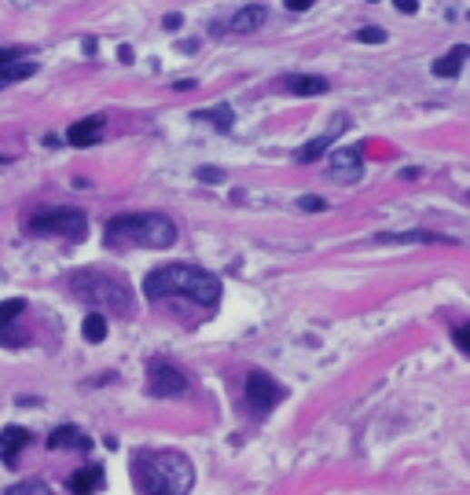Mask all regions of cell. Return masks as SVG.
I'll return each mask as SVG.
<instances>
[{"instance_id": "obj_15", "label": "cell", "mask_w": 470, "mask_h": 495, "mask_svg": "<svg viewBox=\"0 0 470 495\" xmlns=\"http://www.w3.org/2000/svg\"><path fill=\"white\" fill-rule=\"evenodd\" d=\"M470 59V48L466 45H459V48H452L448 55H441L437 63H434V77H455L459 70H463V63Z\"/></svg>"}, {"instance_id": "obj_13", "label": "cell", "mask_w": 470, "mask_h": 495, "mask_svg": "<svg viewBox=\"0 0 470 495\" xmlns=\"http://www.w3.org/2000/svg\"><path fill=\"white\" fill-rule=\"evenodd\" d=\"M100 133H104V118H88V122H77V125H70L66 140H70L74 147H92V144L100 140Z\"/></svg>"}, {"instance_id": "obj_6", "label": "cell", "mask_w": 470, "mask_h": 495, "mask_svg": "<svg viewBox=\"0 0 470 495\" xmlns=\"http://www.w3.org/2000/svg\"><path fill=\"white\" fill-rule=\"evenodd\" d=\"M246 401L254 411H272L279 401H284V389H279L265 371H250L246 378Z\"/></svg>"}, {"instance_id": "obj_5", "label": "cell", "mask_w": 470, "mask_h": 495, "mask_svg": "<svg viewBox=\"0 0 470 495\" xmlns=\"http://www.w3.org/2000/svg\"><path fill=\"white\" fill-rule=\"evenodd\" d=\"M26 232L30 235H63V239H85L88 232V221L81 210H45L37 217L26 221Z\"/></svg>"}, {"instance_id": "obj_27", "label": "cell", "mask_w": 470, "mask_h": 495, "mask_svg": "<svg viewBox=\"0 0 470 495\" xmlns=\"http://www.w3.org/2000/svg\"><path fill=\"white\" fill-rule=\"evenodd\" d=\"M394 8L405 12V15H415L419 12V0H394Z\"/></svg>"}, {"instance_id": "obj_23", "label": "cell", "mask_w": 470, "mask_h": 495, "mask_svg": "<svg viewBox=\"0 0 470 495\" xmlns=\"http://www.w3.org/2000/svg\"><path fill=\"white\" fill-rule=\"evenodd\" d=\"M52 488H45L41 480H34V484H15V488H8V495H48Z\"/></svg>"}, {"instance_id": "obj_21", "label": "cell", "mask_w": 470, "mask_h": 495, "mask_svg": "<svg viewBox=\"0 0 470 495\" xmlns=\"http://www.w3.org/2000/svg\"><path fill=\"white\" fill-rule=\"evenodd\" d=\"M331 144H335V136H331V133H324V136H316L313 144H305V147H302L295 158H298V162H316V158H320V154H324Z\"/></svg>"}, {"instance_id": "obj_19", "label": "cell", "mask_w": 470, "mask_h": 495, "mask_svg": "<svg viewBox=\"0 0 470 495\" xmlns=\"http://www.w3.org/2000/svg\"><path fill=\"white\" fill-rule=\"evenodd\" d=\"M81 334H85V342L100 345V342L107 338V320H104L100 312H88V316H85V323H81Z\"/></svg>"}, {"instance_id": "obj_1", "label": "cell", "mask_w": 470, "mask_h": 495, "mask_svg": "<svg viewBox=\"0 0 470 495\" xmlns=\"http://www.w3.org/2000/svg\"><path fill=\"white\" fill-rule=\"evenodd\" d=\"M144 293L151 302L180 293V297H192V302L203 305V309H214L221 302V279L203 272V268H192V264H165V268H155L144 279Z\"/></svg>"}, {"instance_id": "obj_20", "label": "cell", "mask_w": 470, "mask_h": 495, "mask_svg": "<svg viewBox=\"0 0 470 495\" xmlns=\"http://www.w3.org/2000/svg\"><path fill=\"white\" fill-rule=\"evenodd\" d=\"M195 118H199V122H210V125H217L221 133H228V129H232V122H235L232 107H214V111H199Z\"/></svg>"}, {"instance_id": "obj_10", "label": "cell", "mask_w": 470, "mask_h": 495, "mask_svg": "<svg viewBox=\"0 0 470 495\" xmlns=\"http://www.w3.org/2000/svg\"><path fill=\"white\" fill-rule=\"evenodd\" d=\"M30 444V430L23 426H8V430H0V459H5L8 466L19 462V451Z\"/></svg>"}, {"instance_id": "obj_16", "label": "cell", "mask_w": 470, "mask_h": 495, "mask_svg": "<svg viewBox=\"0 0 470 495\" xmlns=\"http://www.w3.org/2000/svg\"><path fill=\"white\" fill-rule=\"evenodd\" d=\"M48 448H74V451H88V448H92V441H88L81 430L63 426V430H55V433L48 437Z\"/></svg>"}, {"instance_id": "obj_18", "label": "cell", "mask_w": 470, "mask_h": 495, "mask_svg": "<svg viewBox=\"0 0 470 495\" xmlns=\"http://www.w3.org/2000/svg\"><path fill=\"white\" fill-rule=\"evenodd\" d=\"M34 74H37L34 63H0V88H8L23 77H34Z\"/></svg>"}, {"instance_id": "obj_4", "label": "cell", "mask_w": 470, "mask_h": 495, "mask_svg": "<svg viewBox=\"0 0 470 495\" xmlns=\"http://www.w3.org/2000/svg\"><path fill=\"white\" fill-rule=\"evenodd\" d=\"M74 293L88 305H100V309H115V312H129V290L111 279V275H100V272H81L74 275Z\"/></svg>"}, {"instance_id": "obj_8", "label": "cell", "mask_w": 470, "mask_h": 495, "mask_svg": "<svg viewBox=\"0 0 470 495\" xmlns=\"http://www.w3.org/2000/svg\"><path fill=\"white\" fill-rule=\"evenodd\" d=\"M327 173H331V180H338V183H356V180H360V173H364V158H360V151H353V147L335 151V154H331V162H327Z\"/></svg>"}, {"instance_id": "obj_2", "label": "cell", "mask_w": 470, "mask_h": 495, "mask_svg": "<svg viewBox=\"0 0 470 495\" xmlns=\"http://www.w3.org/2000/svg\"><path fill=\"white\" fill-rule=\"evenodd\" d=\"M136 488L147 495H187L195 484V470L180 451H158V455H136L133 462Z\"/></svg>"}, {"instance_id": "obj_14", "label": "cell", "mask_w": 470, "mask_h": 495, "mask_svg": "<svg viewBox=\"0 0 470 495\" xmlns=\"http://www.w3.org/2000/svg\"><path fill=\"white\" fill-rule=\"evenodd\" d=\"M100 488H104V470H100V466H85V470H77V473L70 477V491H77V495L100 491Z\"/></svg>"}, {"instance_id": "obj_12", "label": "cell", "mask_w": 470, "mask_h": 495, "mask_svg": "<svg viewBox=\"0 0 470 495\" xmlns=\"http://www.w3.org/2000/svg\"><path fill=\"white\" fill-rule=\"evenodd\" d=\"M375 243H394V246H434V243H452V239L434 235V232H383V235H375Z\"/></svg>"}, {"instance_id": "obj_24", "label": "cell", "mask_w": 470, "mask_h": 495, "mask_svg": "<svg viewBox=\"0 0 470 495\" xmlns=\"http://www.w3.org/2000/svg\"><path fill=\"white\" fill-rule=\"evenodd\" d=\"M452 342H455V349H459V352H466V356H470V323H463V327H455V334H452Z\"/></svg>"}, {"instance_id": "obj_7", "label": "cell", "mask_w": 470, "mask_h": 495, "mask_svg": "<svg viewBox=\"0 0 470 495\" xmlns=\"http://www.w3.org/2000/svg\"><path fill=\"white\" fill-rule=\"evenodd\" d=\"M147 392L158 396V401H169V396L187 392V378L176 367H169V363H155L147 371Z\"/></svg>"}, {"instance_id": "obj_17", "label": "cell", "mask_w": 470, "mask_h": 495, "mask_svg": "<svg viewBox=\"0 0 470 495\" xmlns=\"http://www.w3.org/2000/svg\"><path fill=\"white\" fill-rule=\"evenodd\" d=\"M284 88H287V92H295V95H320V92H327L331 84H327V77L302 74V77H287V81H284Z\"/></svg>"}, {"instance_id": "obj_3", "label": "cell", "mask_w": 470, "mask_h": 495, "mask_svg": "<svg viewBox=\"0 0 470 495\" xmlns=\"http://www.w3.org/2000/svg\"><path fill=\"white\" fill-rule=\"evenodd\" d=\"M176 243V224L162 213H136V217H115L107 224V246H151L165 250Z\"/></svg>"}, {"instance_id": "obj_25", "label": "cell", "mask_w": 470, "mask_h": 495, "mask_svg": "<svg viewBox=\"0 0 470 495\" xmlns=\"http://www.w3.org/2000/svg\"><path fill=\"white\" fill-rule=\"evenodd\" d=\"M298 206H302L305 213H320V210H324V198H316V194H305V198H298Z\"/></svg>"}, {"instance_id": "obj_28", "label": "cell", "mask_w": 470, "mask_h": 495, "mask_svg": "<svg viewBox=\"0 0 470 495\" xmlns=\"http://www.w3.org/2000/svg\"><path fill=\"white\" fill-rule=\"evenodd\" d=\"M180 23H184V15H180V12H169V15L162 19V26H165V30H180Z\"/></svg>"}, {"instance_id": "obj_26", "label": "cell", "mask_w": 470, "mask_h": 495, "mask_svg": "<svg viewBox=\"0 0 470 495\" xmlns=\"http://www.w3.org/2000/svg\"><path fill=\"white\" fill-rule=\"evenodd\" d=\"M199 180H203V183H221L225 173H221V169H199Z\"/></svg>"}, {"instance_id": "obj_30", "label": "cell", "mask_w": 470, "mask_h": 495, "mask_svg": "<svg viewBox=\"0 0 470 495\" xmlns=\"http://www.w3.org/2000/svg\"><path fill=\"white\" fill-rule=\"evenodd\" d=\"M313 0H287V12H309Z\"/></svg>"}, {"instance_id": "obj_9", "label": "cell", "mask_w": 470, "mask_h": 495, "mask_svg": "<svg viewBox=\"0 0 470 495\" xmlns=\"http://www.w3.org/2000/svg\"><path fill=\"white\" fill-rule=\"evenodd\" d=\"M265 19H268V12L261 8V5H246V8H239L225 26H217V30H225V34H254V30H261L265 26Z\"/></svg>"}, {"instance_id": "obj_31", "label": "cell", "mask_w": 470, "mask_h": 495, "mask_svg": "<svg viewBox=\"0 0 470 495\" xmlns=\"http://www.w3.org/2000/svg\"><path fill=\"white\" fill-rule=\"evenodd\" d=\"M118 59H122V63H133V48H129V45H122V48H118Z\"/></svg>"}, {"instance_id": "obj_29", "label": "cell", "mask_w": 470, "mask_h": 495, "mask_svg": "<svg viewBox=\"0 0 470 495\" xmlns=\"http://www.w3.org/2000/svg\"><path fill=\"white\" fill-rule=\"evenodd\" d=\"M23 55V48H0V63H15Z\"/></svg>"}, {"instance_id": "obj_11", "label": "cell", "mask_w": 470, "mask_h": 495, "mask_svg": "<svg viewBox=\"0 0 470 495\" xmlns=\"http://www.w3.org/2000/svg\"><path fill=\"white\" fill-rule=\"evenodd\" d=\"M23 302H19V297H12V302H0V342H5V345H23V334H15L12 331V323L23 316Z\"/></svg>"}, {"instance_id": "obj_22", "label": "cell", "mask_w": 470, "mask_h": 495, "mask_svg": "<svg viewBox=\"0 0 470 495\" xmlns=\"http://www.w3.org/2000/svg\"><path fill=\"white\" fill-rule=\"evenodd\" d=\"M356 37H360L364 45H383V41H386V30H379V26H364V30H356Z\"/></svg>"}]
</instances>
